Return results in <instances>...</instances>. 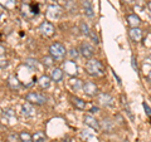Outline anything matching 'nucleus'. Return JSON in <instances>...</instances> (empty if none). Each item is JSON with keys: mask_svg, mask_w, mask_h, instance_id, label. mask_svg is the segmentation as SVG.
Listing matches in <instances>:
<instances>
[{"mask_svg": "<svg viewBox=\"0 0 151 142\" xmlns=\"http://www.w3.org/2000/svg\"><path fill=\"white\" fill-rule=\"evenodd\" d=\"M6 19H8V15L5 14V11H1V10H0V23L6 22Z\"/></svg>", "mask_w": 151, "mask_h": 142, "instance_id": "38", "label": "nucleus"}, {"mask_svg": "<svg viewBox=\"0 0 151 142\" xmlns=\"http://www.w3.org/2000/svg\"><path fill=\"white\" fill-rule=\"evenodd\" d=\"M84 69L88 75L91 77H100V75H103L105 74V67L100 59H88L86 65H84Z\"/></svg>", "mask_w": 151, "mask_h": 142, "instance_id": "1", "label": "nucleus"}, {"mask_svg": "<svg viewBox=\"0 0 151 142\" xmlns=\"http://www.w3.org/2000/svg\"><path fill=\"white\" fill-rule=\"evenodd\" d=\"M88 37H89V39H91L94 44H100V38H98L96 30H92V29H91V32H89Z\"/></svg>", "mask_w": 151, "mask_h": 142, "instance_id": "31", "label": "nucleus"}, {"mask_svg": "<svg viewBox=\"0 0 151 142\" xmlns=\"http://www.w3.org/2000/svg\"><path fill=\"white\" fill-rule=\"evenodd\" d=\"M38 30H39L40 34L45 38H50L55 34V27L53 25V23L47 22V20L40 23V25L38 27Z\"/></svg>", "mask_w": 151, "mask_h": 142, "instance_id": "4", "label": "nucleus"}, {"mask_svg": "<svg viewBox=\"0 0 151 142\" xmlns=\"http://www.w3.org/2000/svg\"><path fill=\"white\" fill-rule=\"evenodd\" d=\"M126 20H127V24L130 25V28H139L141 24V19L136 14H129L126 16Z\"/></svg>", "mask_w": 151, "mask_h": 142, "instance_id": "18", "label": "nucleus"}, {"mask_svg": "<svg viewBox=\"0 0 151 142\" xmlns=\"http://www.w3.org/2000/svg\"><path fill=\"white\" fill-rule=\"evenodd\" d=\"M19 137H20V142H33V135L28 131H22Z\"/></svg>", "mask_w": 151, "mask_h": 142, "instance_id": "26", "label": "nucleus"}, {"mask_svg": "<svg viewBox=\"0 0 151 142\" xmlns=\"http://www.w3.org/2000/svg\"><path fill=\"white\" fill-rule=\"evenodd\" d=\"M8 86L15 91V89H19L22 87V83H20V80L15 77V75H10V77L8 78Z\"/></svg>", "mask_w": 151, "mask_h": 142, "instance_id": "22", "label": "nucleus"}, {"mask_svg": "<svg viewBox=\"0 0 151 142\" xmlns=\"http://www.w3.org/2000/svg\"><path fill=\"white\" fill-rule=\"evenodd\" d=\"M63 15V9L58 4H50L47 8V16H48L50 20H55V19H59Z\"/></svg>", "mask_w": 151, "mask_h": 142, "instance_id": "6", "label": "nucleus"}, {"mask_svg": "<svg viewBox=\"0 0 151 142\" xmlns=\"http://www.w3.org/2000/svg\"><path fill=\"white\" fill-rule=\"evenodd\" d=\"M124 142H130V141H129V140H125V141H124Z\"/></svg>", "mask_w": 151, "mask_h": 142, "instance_id": "47", "label": "nucleus"}, {"mask_svg": "<svg viewBox=\"0 0 151 142\" xmlns=\"http://www.w3.org/2000/svg\"><path fill=\"white\" fill-rule=\"evenodd\" d=\"M82 91L88 97H97L98 93H100L97 84L94 82H92V80H86V82H83V89Z\"/></svg>", "mask_w": 151, "mask_h": 142, "instance_id": "8", "label": "nucleus"}, {"mask_svg": "<svg viewBox=\"0 0 151 142\" xmlns=\"http://www.w3.org/2000/svg\"><path fill=\"white\" fill-rule=\"evenodd\" d=\"M100 123H101V130H105L106 132H113V130L116 127V123L108 117L103 118V121L100 122Z\"/></svg>", "mask_w": 151, "mask_h": 142, "instance_id": "16", "label": "nucleus"}, {"mask_svg": "<svg viewBox=\"0 0 151 142\" xmlns=\"http://www.w3.org/2000/svg\"><path fill=\"white\" fill-rule=\"evenodd\" d=\"M50 79L53 80V82H55V83H58V82H60V80L63 79V77H64V72H63V69L62 68H53L52 69V72H50Z\"/></svg>", "mask_w": 151, "mask_h": 142, "instance_id": "17", "label": "nucleus"}, {"mask_svg": "<svg viewBox=\"0 0 151 142\" xmlns=\"http://www.w3.org/2000/svg\"><path fill=\"white\" fill-rule=\"evenodd\" d=\"M63 72L74 77L78 73V67L76 62H73V60H65V62H63Z\"/></svg>", "mask_w": 151, "mask_h": 142, "instance_id": "11", "label": "nucleus"}, {"mask_svg": "<svg viewBox=\"0 0 151 142\" xmlns=\"http://www.w3.org/2000/svg\"><path fill=\"white\" fill-rule=\"evenodd\" d=\"M149 9H150V11H151V1H149Z\"/></svg>", "mask_w": 151, "mask_h": 142, "instance_id": "46", "label": "nucleus"}, {"mask_svg": "<svg viewBox=\"0 0 151 142\" xmlns=\"http://www.w3.org/2000/svg\"><path fill=\"white\" fill-rule=\"evenodd\" d=\"M50 83H52L50 77L49 75H45V74H43L39 79H38V86H39L42 89H48L50 87Z\"/></svg>", "mask_w": 151, "mask_h": 142, "instance_id": "21", "label": "nucleus"}, {"mask_svg": "<svg viewBox=\"0 0 151 142\" xmlns=\"http://www.w3.org/2000/svg\"><path fill=\"white\" fill-rule=\"evenodd\" d=\"M68 54L65 47L59 43V42H54L49 45V55L53 57L54 60H58V62H62V60L65 58V55Z\"/></svg>", "mask_w": 151, "mask_h": 142, "instance_id": "2", "label": "nucleus"}, {"mask_svg": "<svg viewBox=\"0 0 151 142\" xmlns=\"http://www.w3.org/2000/svg\"><path fill=\"white\" fill-rule=\"evenodd\" d=\"M97 105L101 107L108 108V107H112L115 105V99H113L111 94H108L106 92H101V93H98V96H97Z\"/></svg>", "mask_w": 151, "mask_h": 142, "instance_id": "5", "label": "nucleus"}, {"mask_svg": "<svg viewBox=\"0 0 151 142\" xmlns=\"http://www.w3.org/2000/svg\"><path fill=\"white\" fill-rule=\"evenodd\" d=\"M6 53V49H5V47H4L3 44H0V58H3L4 55H5Z\"/></svg>", "mask_w": 151, "mask_h": 142, "instance_id": "40", "label": "nucleus"}, {"mask_svg": "<svg viewBox=\"0 0 151 142\" xmlns=\"http://www.w3.org/2000/svg\"><path fill=\"white\" fill-rule=\"evenodd\" d=\"M131 65H132V68H134L135 72H137L139 68H137V63H136V58H135V55H132V57H131Z\"/></svg>", "mask_w": 151, "mask_h": 142, "instance_id": "36", "label": "nucleus"}, {"mask_svg": "<svg viewBox=\"0 0 151 142\" xmlns=\"http://www.w3.org/2000/svg\"><path fill=\"white\" fill-rule=\"evenodd\" d=\"M121 103H122V107H124V110H125V112L127 113V116H129L132 121H134V115H132V112H131V108H130V106H129V103H127V99L125 98V96L122 94L121 96Z\"/></svg>", "mask_w": 151, "mask_h": 142, "instance_id": "24", "label": "nucleus"}, {"mask_svg": "<svg viewBox=\"0 0 151 142\" xmlns=\"http://www.w3.org/2000/svg\"><path fill=\"white\" fill-rule=\"evenodd\" d=\"M146 78H147V80H149V83L151 84V69H150V72L147 73V77H146Z\"/></svg>", "mask_w": 151, "mask_h": 142, "instance_id": "42", "label": "nucleus"}, {"mask_svg": "<svg viewBox=\"0 0 151 142\" xmlns=\"http://www.w3.org/2000/svg\"><path fill=\"white\" fill-rule=\"evenodd\" d=\"M129 37L134 43H140V42L142 40V30H141L140 28H130Z\"/></svg>", "mask_w": 151, "mask_h": 142, "instance_id": "12", "label": "nucleus"}, {"mask_svg": "<svg viewBox=\"0 0 151 142\" xmlns=\"http://www.w3.org/2000/svg\"><path fill=\"white\" fill-rule=\"evenodd\" d=\"M0 5L5 8L6 10H12L15 6V0H0Z\"/></svg>", "mask_w": 151, "mask_h": 142, "instance_id": "27", "label": "nucleus"}, {"mask_svg": "<svg viewBox=\"0 0 151 142\" xmlns=\"http://www.w3.org/2000/svg\"><path fill=\"white\" fill-rule=\"evenodd\" d=\"M47 141V135L43 131H37L33 133V142H45Z\"/></svg>", "mask_w": 151, "mask_h": 142, "instance_id": "25", "label": "nucleus"}, {"mask_svg": "<svg viewBox=\"0 0 151 142\" xmlns=\"http://www.w3.org/2000/svg\"><path fill=\"white\" fill-rule=\"evenodd\" d=\"M6 142H20V137L18 133H10L6 137Z\"/></svg>", "mask_w": 151, "mask_h": 142, "instance_id": "32", "label": "nucleus"}, {"mask_svg": "<svg viewBox=\"0 0 151 142\" xmlns=\"http://www.w3.org/2000/svg\"><path fill=\"white\" fill-rule=\"evenodd\" d=\"M69 86L74 92H78V91H82L83 89V82L76 77H70L69 78Z\"/></svg>", "mask_w": 151, "mask_h": 142, "instance_id": "20", "label": "nucleus"}, {"mask_svg": "<svg viewBox=\"0 0 151 142\" xmlns=\"http://www.w3.org/2000/svg\"><path fill=\"white\" fill-rule=\"evenodd\" d=\"M79 53L83 58L86 59H92V57L96 53V49L92 44H89L88 42H82L81 45H79Z\"/></svg>", "mask_w": 151, "mask_h": 142, "instance_id": "7", "label": "nucleus"}, {"mask_svg": "<svg viewBox=\"0 0 151 142\" xmlns=\"http://www.w3.org/2000/svg\"><path fill=\"white\" fill-rule=\"evenodd\" d=\"M70 102H72L73 107L77 108V110H79V111H84L87 108V102L84 101V99L77 97V96H72V97H70Z\"/></svg>", "mask_w": 151, "mask_h": 142, "instance_id": "14", "label": "nucleus"}, {"mask_svg": "<svg viewBox=\"0 0 151 142\" xmlns=\"http://www.w3.org/2000/svg\"><path fill=\"white\" fill-rule=\"evenodd\" d=\"M124 1H126V3H132L134 0H124Z\"/></svg>", "mask_w": 151, "mask_h": 142, "instance_id": "45", "label": "nucleus"}, {"mask_svg": "<svg viewBox=\"0 0 151 142\" xmlns=\"http://www.w3.org/2000/svg\"><path fill=\"white\" fill-rule=\"evenodd\" d=\"M8 65H9L8 59H3V58H0V68H6Z\"/></svg>", "mask_w": 151, "mask_h": 142, "instance_id": "37", "label": "nucleus"}, {"mask_svg": "<svg viewBox=\"0 0 151 142\" xmlns=\"http://www.w3.org/2000/svg\"><path fill=\"white\" fill-rule=\"evenodd\" d=\"M24 63H25L27 67L30 68L32 70H37L38 68H39V62H38L37 59H34V58H27L24 60Z\"/></svg>", "mask_w": 151, "mask_h": 142, "instance_id": "23", "label": "nucleus"}, {"mask_svg": "<svg viewBox=\"0 0 151 142\" xmlns=\"http://www.w3.org/2000/svg\"><path fill=\"white\" fill-rule=\"evenodd\" d=\"M34 1H37V3H45V0H34Z\"/></svg>", "mask_w": 151, "mask_h": 142, "instance_id": "44", "label": "nucleus"}, {"mask_svg": "<svg viewBox=\"0 0 151 142\" xmlns=\"http://www.w3.org/2000/svg\"><path fill=\"white\" fill-rule=\"evenodd\" d=\"M113 75H115V78H116V79H117V82H119V84H121V79H120V78H119V75H117V74H116V73H115V72H113Z\"/></svg>", "mask_w": 151, "mask_h": 142, "instance_id": "43", "label": "nucleus"}, {"mask_svg": "<svg viewBox=\"0 0 151 142\" xmlns=\"http://www.w3.org/2000/svg\"><path fill=\"white\" fill-rule=\"evenodd\" d=\"M82 9H83V13L84 15L88 16V18H93L94 16V11H93V8H92V4L89 0H83L82 1Z\"/></svg>", "mask_w": 151, "mask_h": 142, "instance_id": "19", "label": "nucleus"}, {"mask_svg": "<svg viewBox=\"0 0 151 142\" xmlns=\"http://www.w3.org/2000/svg\"><path fill=\"white\" fill-rule=\"evenodd\" d=\"M22 111H23V116L27 118H32L35 116V108L34 105H32L29 102H25L24 105L22 106Z\"/></svg>", "mask_w": 151, "mask_h": 142, "instance_id": "13", "label": "nucleus"}, {"mask_svg": "<svg viewBox=\"0 0 151 142\" xmlns=\"http://www.w3.org/2000/svg\"><path fill=\"white\" fill-rule=\"evenodd\" d=\"M25 101L32 103V105H35V106H43L47 103L48 98L42 92H28L25 94Z\"/></svg>", "mask_w": 151, "mask_h": 142, "instance_id": "3", "label": "nucleus"}, {"mask_svg": "<svg viewBox=\"0 0 151 142\" xmlns=\"http://www.w3.org/2000/svg\"><path fill=\"white\" fill-rule=\"evenodd\" d=\"M20 13H22L23 18L28 19V20H30V19H33L34 16H37L35 14L33 13V10H32L30 4H24V3H23V4H22V8H20Z\"/></svg>", "mask_w": 151, "mask_h": 142, "instance_id": "15", "label": "nucleus"}, {"mask_svg": "<svg viewBox=\"0 0 151 142\" xmlns=\"http://www.w3.org/2000/svg\"><path fill=\"white\" fill-rule=\"evenodd\" d=\"M55 60L53 59V57H50V55H45L42 58V63H43L47 68H50V67H53V64H54Z\"/></svg>", "mask_w": 151, "mask_h": 142, "instance_id": "28", "label": "nucleus"}, {"mask_svg": "<svg viewBox=\"0 0 151 142\" xmlns=\"http://www.w3.org/2000/svg\"><path fill=\"white\" fill-rule=\"evenodd\" d=\"M115 118H116V121L119 120V122H117L119 125H125V120H124V117H122L121 115H117Z\"/></svg>", "mask_w": 151, "mask_h": 142, "instance_id": "39", "label": "nucleus"}, {"mask_svg": "<svg viewBox=\"0 0 151 142\" xmlns=\"http://www.w3.org/2000/svg\"><path fill=\"white\" fill-rule=\"evenodd\" d=\"M142 107H144L145 113L147 115V117H150V118H151V108H150V106H149L146 102H144V103H142Z\"/></svg>", "mask_w": 151, "mask_h": 142, "instance_id": "35", "label": "nucleus"}, {"mask_svg": "<svg viewBox=\"0 0 151 142\" xmlns=\"http://www.w3.org/2000/svg\"><path fill=\"white\" fill-rule=\"evenodd\" d=\"M83 121H84V123H86L88 127H91V128L94 130L96 132L101 131V123L98 122L97 118H94L92 115H84Z\"/></svg>", "mask_w": 151, "mask_h": 142, "instance_id": "10", "label": "nucleus"}, {"mask_svg": "<svg viewBox=\"0 0 151 142\" xmlns=\"http://www.w3.org/2000/svg\"><path fill=\"white\" fill-rule=\"evenodd\" d=\"M1 120L4 121V123H17L18 118H17V115L15 112H14V110H12V108H6V110L3 111V116H1Z\"/></svg>", "mask_w": 151, "mask_h": 142, "instance_id": "9", "label": "nucleus"}, {"mask_svg": "<svg viewBox=\"0 0 151 142\" xmlns=\"http://www.w3.org/2000/svg\"><path fill=\"white\" fill-rule=\"evenodd\" d=\"M65 10H68L70 13H76L77 11V5L73 0H65Z\"/></svg>", "mask_w": 151, "mask_h": 142, "instance_id": "29", "label": "nucleus"}, {"mask_svg": "<svg viewBox=\"0 0 151 142\" xmlns=\"http://www.w3.org/2000/svg\"><path fill=\"white\" fill-rule=\"evenodd\" d=\"M79 54H81V53H79V49H76V48H72V49H70V50L68 52V55L70 57V60L77 59Z\"/></svg>", "mask_w": 151, "mask_h": 142, "instance_id": "33", "label": "nucleus"}, {"mask_svg": "<svg viewBox=\"0 0 151 142\" xmlns=\"http://www.w3.org/2000/svg\"><path fill=\"white\" fill-rule=\"evenodd\" d=\"M98 111H100V108H98L97 106H92L91 110H89V112H91V113H96V112H98Z\"/></svg>", "mask_w": 151, "mask_h": 142, "instance_id": "41", "label": "nucleus"}, {"mask_svg": "<svg viewBox=\"0 0 151 142\" xmlns=\"http://www.w3.org/2000/svg\"><path fill=\"white\" fill-rule=\"evenodd\" d=\"M30 6H32L33 13H34L35 15H38V14H39V4L38 3H30Z\"/></svg>", "mask_w": 151, "mask_h": 142, "instance_id": "34", "label": "nucleus"}, {"mask_svg": "<svg viewBox=\"0 0 151 142\" xmlns=\"http://www.w3.org/2000/svg\"><path fill=\"white\" fill-rule=\"evenodd\" d=\"M79 32H81L82 34H84V35H88L89 32H91V28H89V25L87 24L86 22H81L79 23Z\"/></svg>", "mask_w": 151, "mask_h": 142, "instance_id": "30", "label": "nucleus"}]
</instances>
